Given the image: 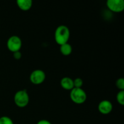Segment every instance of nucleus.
Masks as SVG:
<instances>
[{"instance_id": "1", "label": "nucleus", "mask_w": 124, "mask_h": 124, "mask_svg": "<svg viewBox=\"0 0 124 124\" xmlns=\"http://www.w3.org/2000/svg\"><path fill=\"white\" fill-rule=\"evenodd\" d=\"M70 36V30L67 27L64 25L58 27L54 32V39L59 46L68 43Z\"/></svg>"}, {"instance_id": "2", "label": "nucleus", "mask_w": 124, "mask_h": 124, "mask_svg": "<svg viewBox=\"0 0 124 124\" xmlns=\"http://www.w3.org/2000/svg\"><path fill=\"white\" fill-rule=\"evenodd\" d=\"M70 99L75 104H82L87 99V94L81 88H74L70 92Z\"/></svg>"}, {"instance_id": "3", "label": "nucleus", "mask_w": 124, "mask_h": 124, "mask_svg": "<svg viewBox=\"0 0 124 124\" xmlns=\"http://www.w3.org/2000/svg\"><path fill=\"white\" fill-rule=\"evenodd\" d=\"M14 101L16 105L20 108L26 107L29 102V96L25 90L18 91L14 96Z\"/></svg>"}, {"instance_id": "4", "label": "nucleus", "mask_w": 124, "mask_h": 124, "mask_svg": "<svg viewBox=\"0 0 124 124\" xmlns=\"http://www.w3.org/2000/svg\"><path fill=\"white\" fill-rule=\"evenodd\" d=\"M7 47L13 53L19 51L22 47L21 39L18 36H12L7 40Z\"/></svg>"}, {"instance_id": "5", "label": "nucleus", "mask_w": 124, "mask_h": 124, "mask_svg": "<svg viewBox=\"0 0 124 124\" xmlns=\"http://www.w3.org/2000/svg\"><path fill=\"white\" fill-rule=\"evenodd\" d=\"M46 79V74L41 70H35L31 73L30 80L31 82L35 85H39L44 81Z\"/></svg>"}, {"instance_id": "6", "label": "nucleus", "mask_w": 124, "mask_h": 124, "mask_svg": "<svg viewBox=\"0 0 124 124\" xmlns=\"http://www.w3.org/2000/svg\"><path fill=\"white\" fill-rule=\"evenodd\" d=\"M107 6L112 12L119 13L124 9V1L123 0H108Z\"/></svg>"}, {"instance_id": "7", "label": "nucleus", "mask_w": 124, "mask_h": 124, "mask_svg": "<svg viewBox=\"0 0 124 124\" xmlns=\"http://www.w3.org/2000/svg\"><path fill=\"white\" fill-rule=\"evenodd\" d=\"M113 105L110 101H102L98 105V110L103 115H108L112 111Z\"/></svg>"}, {"instance_id": "8", "label": "nucleus", "mask_w": 124, "mask_h": 124, "mask_svg": "<svg viewBox=\"0 0 124 124\" xmlns=\"http://www.w3.org/2000/svg\"><path fill=\"white\" fill-rule=\"evenodd\" d=\"M61 85L64 89L71 90L74 88L73 80L69 77H64L61 81Z\"/></svg>"}, {"instance_id": "9", "label": "nucleus", "mask_w": 124, "mask_h": 124, "mask_svg": "<svg viewBox=\"0 0 124 124\" xmlns=\"http://www.w3.org/2000/svg\"><path fill=\"white\" fill-rule=\"evenodd\" d=\"M17 5L21 10L23 11H27L32 6L33 2L31 0H18Z\"/></svg>"}, {"instance_id": "10", "label": "nucleus", "mask_w": 124, "mask_h": 124, "mask_svg": "<svg viewBox=\"0 0 124 124\" xmlns=\"http://www.w3.org/2000/svg\"><path fill=\"white\" fill-rule=\"evenodd\" d=\"M60 52L63 55L69 56L72 52V47L69 43L64 44L60 46Z\"/></svg>"}, {"instance_id": "11", "label": "nucleus", "mask_w": 124, "mask_h": 124, "mask_svg": "<svg viewBox=\"0 0 124 124\" xmlns=\"http://www.w3.org/2000/svg\"><path fill=\"white\" fill-rule=\"evenodd\" d=\"M117 102L121 105H124V90H121L119 92L116 96Z\"/></svg>"}, {"instance_id": "12", "label": "nucleus", "mask_w": 124, "mask_h": 124, "mask_svg": "<svg viewBox=\"0 0 124 124\" xmlns=\"http://www.w3.org/2000/svg\"><path fill=\"white\" fill-rule=\"evenodd\" d=\"M0 124H14L13 121L8 116H2L0 117Z\"/></svg>"}, {"instance_id": "13", "label": "nucleus", "mask_w": 124, "mask_h": 124, "mask_svg": "<svg viewBox=\"0 0 124 124\" xmlns=\"http://www.w3.org/2000/svg\"><path fill=\"white\" fill-rule=\"evenodd\" d=\"M116 85L120 91L124 90V79L122 78L118 79L116 82Z\"/></svg>"}, {"instance_id": "14", "label": "nucleus", "mask_w": 124, "mask_h": 124, "mask_svg": "<svg viewBox=\"0 0 124 124\" xmlns=\"http://www.w3.org/2000/svg\"><path fill=\"white\" fill-rule=\"evenodd\" d=\"M73 84L74 88H81V87L83 85V81L81 78H76L75 80H73Z\"/></svg>"}, {"instance_id": "15", "label": "nucleus", "mask_w": 124, "mask_h": 124, "mask_svg": "<svg viewBox=\"0 0 124 124\" xmlns=\"http://www.w3.org/2000/svg\"><path fill=\"white\" fill-rule=\"evenodd\" d=\"M13 56L14 57V58L16 60H18V59H20L21 58L22 56V54L20 52V51H18V52H16L13 53Z\"/></svg>"}, {"instance_id": "16", "label": "nucleus", "mask_w": 124, "mask_h": 124, "mask_svg": "<svg viewBox=\"0 0 124 124\" xmlns=\"http://www.w3.org/2000/svg\"><path fill=\"white\" fill-rule=\"evenodd\" d=\"M36 124H52V123L50 122H49L48 121H47V120L42 119L39 121Z\"/></svg>"}]
</instances>
